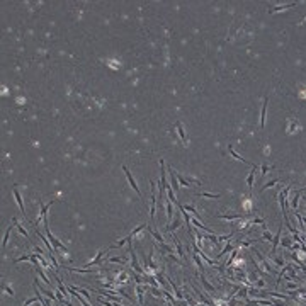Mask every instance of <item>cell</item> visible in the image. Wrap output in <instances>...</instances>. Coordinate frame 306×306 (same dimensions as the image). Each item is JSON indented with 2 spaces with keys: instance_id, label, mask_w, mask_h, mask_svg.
I'll return each instance as SVG.
<instances>
[{
  "instance_id": "obj_25",
  "label": "cell",
  "mask_w": 306,
  "mask_h": 306,
  "mask_svg": "<svg viewBox=\"0 0 306 306\" xmlns=\"http://www.w3.org/2000/svg\"><path fill=\"white\" fill-rule=\"evenodd\" d=\"M264 238H265V240H272V235H270L269 231L265 230V231H264Z\"/></svg>"
},
{
  "instance_id": "obj_18",
  "label": "cell",
  "mask_w": 306,
  "mask_h": 306,
  "mask_svg": "<svg viewBox=\"0 0 306 306\" xmlns=\"http://www.w3.org/2000/svg\"><path fill=\"white\" fill-rule=\"evenodd\" d=\"M180 225V219H177V221H175V223H174V225H170V226H168V228H167V230H168V231H172V230H175V228H177V226H179Z\"/></svg>"
},
{
  "instance_id": "obj_21",
  "label": "cell",
  "mask_w": 306,
  "mask_h": 306,
  "mask_svg": "<svg viewBox=\"0 0 306 306\" xmlns=\"http://www.w3.org/2000/svg\"><path fill=\"white\" fill-rule=\"evenodd\" d=\"M275 184H277V180H272V182H269V184H265V185L262 187V191H265L267 187H272V185H275Z\"/></svg>"
},
{
  "instance_id": "obj_2",
  "label": "cell",
  "mask_w": 306,
  "mask_h": 306,
  "mask_svg": "<svg viewBox=\"0 0 306 306\" xmlns=\"http://www.w3.org/2000/svg\"><path fill=\"white\" fill-rule=\"evenodd\" d=\"M123 170H124V174H126V177H128V180H129V184H131V187H133V189L136 191V194H138V196L141 197V191L138 189V185H136V182H134V177L131 175V172L128 170V167H126V165H123Z\"/></svg>"
},
{
  "instance_id": "obj_20",
  "label": "cell",
  "mask_w": 306,
  "mask_h": 306,
  "mask_svg": "<svg viewBox=\"0 0 306 306\" xmlns=\"http://www.w3.org/2000/svg\"><path fill=\"white\" fill-rule=\"evenodd\" d=\"M194 260H196V264H197V267L202 270V262H201V259H199L197 255H194Z\"/></svg>"
},
{
  "instance_id": "obj_16",
  "label": "cell",
  "mask_w": 306,
  "mask_h": 306,
  "mask_svg": "<svg viewBox=\"0 0 306 306\" xmlns=\"http://www.w3.org/2000/svg\"><path fill=\"white\" fill-rule=\"evenodd\" d=\"M201 281H202V284H204V288L208 289V291H214V288H213V286H211V284H209V282H208V281L204 279V275H201Z\"/></svg>"
},
{
  "instance_id": "obj_5",
  "label": "cell",
  "mask_w": 306,
  "mask_h": 306,
  "mask_svg": "<svg viewBox=\"0 0 306 306\" xmlns=\"http://www.w3.org/2000/svg\"><path fill=\"white\" fill-rule=\"evenodd\" d=\"M129 253H131V257H133V264H131V265H133V269L136 270L138 274H143V269H141V267L138 265V260H136V255H134V250H133V247H131V240H129Z\"/></svg>"
},
{
  "instance_id": "obj_1",
  "label": "cell",
  "mask_w": 306,
  "mask_h": 306,
  "mask_svg": "<svg viewBox=\"0 0 306 306\" xmlns=\"http://www.w3.org/2000/svg\"><path fill=\"white\" fill-rule=\"evenodd\" d=\"M44 226H46V235H48V238H50V242H51V243H53V245H54V248H61L63 252H68V250H66V247H65V245H63L61 242H58V240L54 238L53 235H51V231L48 230V225H44Z\"/></svg>"
},
{
  "instance_id": "obj_22",
  "label": "cell",
  "mask_w": 306,
  "mask_h": 306,
  "mask_svg": "<svg viewBox=\"0 0 306 306\" xmlns=\"http://www.w3.org/2000/svg\"><path fill=\"white\" fill-rule=\"evenodd\" d=\"M201 196H204V197H219V194H208V192H202Z\"/></svg>"
},
{
  "instance_id": "obj_6",
  "label": "cell",
  "mask_w": 306,
  "mask_h": 306,
  "mask_svg": "<svg viewBox=\"0 0 306 306\" xmlns=\"http://www.w3.org/2000/svg\"><path fill=\"white\" fill-rule=\"evenodd\" d=\"M14 197H16V201H17V204H19V208H20V213L26 216V209H24V202H22V197H20V194H19V191L17 189H14Z\"/></svg>"
},
{
  "instance_id": "obj_9",
  "label": "cell",
  "mask_w": 306,
  "mask_h": 306,
  "mask_svg": "<svg viewBox=\"0 0 306 306\" xmlns=\"http://www.w3.org/2000/svg\"><path fill=\"white\" fill-rule=\"evenodd\" d=\"M175 128H177V131H179V134H180V140H182L184 143H187V136H185V131H184V126H182V123H180V121H177Z\"/></svg>"
},
{
  "instance_id": "obj_7",
  "label": "cell",
  "mask_w": 306,
  "mask_h": 306,
  "mask_svg": "<svg viewBox=\"0 0 306 306\" xmlns=\"http://www.w3.org/2000/svg\"><path fill=\"white\" fill-rule=\"evenodd\" d=\"M294 5H298V2H292V3H286V5H279V7H272L269 12L270 14H274V12H279V10H286L289 7H294Z\"/></svg>"
},
{
  "instance_id": "obj_8",
  "label": "cell",
  "mask_w": 306,
  "mask_h": 306,
  "mask_svg": "<svg viewBox=\"0 0 306 306\" xmlns=\"http://www.w3.org/2000/svg\"><path fill=\"white\" fill-rule=\"evenodd\" d=\"M168 172H170V182H172V189H174V191H177V189H179V184H177V175H175V170H174V168H168Z\"/></svg>"
},
{
  "instance_id": "obj_3",
  "label": "cell",
  "mask_w": 306,
  "mask_h": 306,
  "mask_svg": "<svg viewBox=\"0 0 306 306\" xmlns=\"http://www.w3.org/2000/svg\"><path fill=\"white\" fill-rule=\"evenodd\" d=\"M150 184H151V202H150V218L153 219L155 218V182L153 180H150Z\"/></svg>"
},
{
  "instance_id": "obj_12",
  "label": "cell",
  "mask_w": 306,
  "mask_h": 306,
  "mask_svg": "<svg viewBox=\"0 0 306 306\" xmlns=\"http://www.w3.org/2000/svg\"><path fill=\"white\" fill-rule=\"evenodd\" d=\"M301 192H303V191H296V194H294V197H292V208H294V209H298V201H299Z\"/></svg>"
},
{
  "instance_id": "obj_11",
  "label": "cell",
  "mask_w": 306,
  "mask_h": 306,
  "mask_svg": "<svg viewBox=\"0 0 306 306\" xmlns=\"http://www.w3.org/2000/svg\"><path fill=\"white\" fill-rule=\"evenodd\" d=\"M253 179H255V170H252V174H248V177H247V185H248L250 191H252V185H253Z\"/></svg>"
},
{
  "instance_id": "obj_19",
  "label": "cell",
  "mask_w": 306,
  "mask_h": 306,
  "mask_svg": "<svg viewBox=\"0 0 306 306\" xmlns=\"http://www.w3.org/2000/svg\"><path fill=\"white\" fill-rule=\"evenodd\" d=\"M219 218H226V219H236V218H242V214H226V216H219Z\"/></svg>"
},
{
  "instance_id": "obj_14",
  "label": "cell",
  "mask_w": 306,
  "mask_h": 306,
  "mask_svg": "<svg viewBox=\"0 0 306 306\" xmlns=\"http://www.w3.org/2000/svg\"><path fill=\"white\" fill-rule=\"evenodd\" d=\"M288 133H292V131H294V129H292V128H296L298 126V121H296V119H292V121H291V119H288Z\"/></svg>"
},
{
  "instance_id": "obj_17",
  "label": "cell",
  "mask_w": 306,
  "mask_h": 306,
  "mask_svg": "<svg viewBox=\"0 0 306 306\" xmlns=\"http://www.w3.org/2000/svg\"><path fill=\"white\" fill-rule=\"evenodd\" d=\"M174 242H175V245H177V252H179V255H184V252H182V245H180V242H179V240H177V238H175Z\"/></svg>"
},
{
  "instance_id": "obj_23",
  "label": "cell",
  "mask_w": 306,
  "mask_h": 306,
  "mask_svg": "<svg viewBox=\"0 0 306 306\" xmlns=\"http://www.w3.org/2000/svg\"><path fill=\"white\" fill-rule=\"evenodd\" d=\"M17 228H19V233H20V235H24V236H27V231H26V230H24V228H22L20 225H19Z\"/></svg>"
},
{
  "instance_id": "obj_4",
  "label": "cell",
  "mask_w": 306,
  "mask_h": 306,
  "mask_svg": "<svg viewBox=\"0 0 306 306\" xmlns=\"http://www.w3.org/2000/svg\"><path fill=\"white\" fill-rule=\"evenodd\" d=\"M267 104H269V99L265 97L264 99V104H262V111H260V128L265 126V116H267Z\"/></svg>"
},
{
  "instance_id": "obj_15",
  "label": "cell",
  "mask_w": 306,
  "mask_h": 306,
  "mask_svg": "<svg viewBox=\"0 0 306 306\" xmlns=\"http://www.w3.org/2000/svg\"><path fill=\"white\" fill-rule=\"evenodd\" d=\"M10 230H12V226H9V228H7V231H5V235H3V243H2V247H5V245H7L9 236H10Z\"/></svg>"
},
{
  "instance_id": "obj_13",
  "label": "cell",
  "mask_w": 306,
  "mask_h": 306,
  "mask_svg": "<svg viewBox=\"0 0 306 306\" xmlns=\"http://www.w3.org/2000/svg\"><path fill=\"white\" fill-rule=\"evenodd\" d=\"M107 252V250H100V252L97 253V257H95V259H94V260H90L89 264H87V265H94V264H97V262H99V260H100V257H102V255H104V253Z\"/></svg>"
},
{
  "instance_id": "obj_24",
  "label": "cell",
  "mask_w": 306,
  "mask_h": 306,
  "mask_svg": "<svg viewBox=\"0 0 306 306\" xmlns=\"http://www.w3.org/2000/svg\"><path fill=\"white\" fill-rule=\"evenodd\" d=\"M260 170H262V174L265 175V174L269 172V167H267V165H262V167H260Z\"/></svg>"
},
{
  "instance_id": "obj_10",
  "label": "cell",
  "mask_w": 306,
  "mask_h": 306,
  "mask_svg": "<svg viewBox=\"0 0 306 306\" xmlns=\"http://www.w3.org/2000/svg\"><path fill=\"white\" fill-rule=\"evenodd\" d=\"M174 216V206L170 204V201H167V219L170 223V218Z\"/></svg>"
},
{
  "instance_id": "obj_26",
  "label": "cell",
  "mask_w": 306,
  "mask_h": 306,
  "mask_svg": "<svg viewBox=\"0 0 306 306\" xmlns=\"http://www.w3.org/2000/svg\"><path fill=\"white\" fill-rule=\"evenodd\" d=\"M305 204H306V199H305Z\"/></svg>"
}]
</instances>
